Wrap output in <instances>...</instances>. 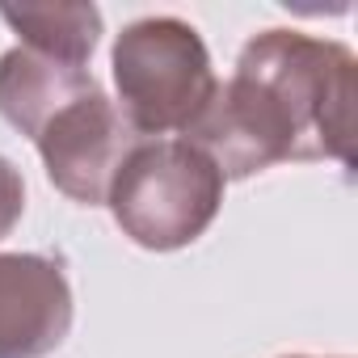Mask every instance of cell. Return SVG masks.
I'll return each instance as SVG.
<instances>
[{
    "label": "cell",
    "mask_w": 358,
    "mask_h": 358,
    "mask_svg": "<svg viewBox=\"0 0 358 358\" xmlns=\"http://www.w3.org/2000/svg\"><path fill=\"white\" fill-rule=\"evenodd\" d=\"M72 333V287L55 257L0 253V358H47Z\"/></svg>",
    "instance_id": "obj_5"
},
{
    "label": "cell",
    "mask_w": 358,
    "mask_h": 358,
    "mask_svg": "<svg viewBox=\"0 0 358 358\" xmlns=\"http://www.w3.org/2000/svg\"><path fill=\"white\" fill-rule=\"evenodd\" d=\"M106 207L139 249L173 253L194 245L215 224L224 207V173L182 135L139 139L114 177Z\"/></svg>",
    "instance_id": "obj_2"
},
{
    "label": "cell",
    "mask_w": 358,
    "mask_h": 358,
    "mask_svg": "<svg viewBox=\"0 0 358 358\" xmlns=\"http://www.w3.org/2000/svg\"><path fill=\"white\" fill-rule=\"evenodd\" d=\"M93 89L101 85L89 68H72L26 47H13L0 55V118L17 127L26 139H34L55 110H64L68 101Z\"/></svg>",
    "instance_id": "obj_6"
},
{
    "label": "cell",
    "mask_w": 358,
    "mask_h": 358,
    "mask_svg": "<svg viewBox=\"0 0 358 358\" xmlns=\"http://www.w3.org/2000/svg\"><path fill=\"white\" fill-rule=\"evenodd\" d=\"M354 101L358 59L345 43L303 30H262L182 139L215 160L224 182L287 160H337L350 169Z\"/></svg>",
    "instance_id": "obj_1"
},
{
    "label": "cell",
    "mask_w": 358,
    "mask_h": 358,
    "mask_svg": "<svg viewBox=\"0 0 358 358\" xmlns=\"http://www.w3.org/2000/svg\"><path fill=\"white\" fill-rule=\"evenodd\" d=\"M26 51H38L47 59L85 68L101 38V9L97 5H0Z\"/></svg>",
    "instance_id": "obj_7"
},
{
    "label": "cell",
    "mask_w": 358,
    "mask_h": 358,
    "mask_svg": "<svg viewBox=\"0 0 358 358\" xmlns=\"http://www.w3.org/2000/svg\"><path fill=\"white\" fill-rule=\"evenodd\" d=\"M47 164V177L59 194L85 207H106L110 186L139 143L122 110L106 97V89H93L64 110L47 118V127L30 139Z\"/></svg>",
    "instance_id": "obj_4"
},
{
    "label": "cell",
    "mask_w": 358,
    "mask_h": 358,
    "mask_svg": "<svg viewBox=\"0 0 358 358\" xmlns=\"http://www.w3.org/2000/svg\"><path fill=\"white\" fill-rule=\"evenodd\" d=\"M118 110L139 139H164L169 131L190 135L211 106L220 80L199 30L182 17H139L110 51Z\"/></svg>",
    "instance_id": "obj_3"
},
{
    "label": "cell",
    "mask_w": 358,
    "mask_h": 358,
    "mask_svg": "<svg viewBox=\"0 0 358 358\" xmlns=\"http://www.w3.org/2000/svg\"><path fill=\"white\" fill-rule=\"evenodd\" d=\"M291 358H308V354H291Z\"/></svg>",
    "instance_id": "obj_9"
},
{
    "label": "cell",
    "mask_w": 358,
    "mask_h": 358,
    "mask_svg": "<svg viewBox=\"0 0 358 358\" xmlns=\"http://www.w3.org/2000/svg\"><path fill=\"white\" fill-rule=\"evenodd\" d=\"M22 211H26V177L9 156H0V241L22 224Z\"/></svg>",
    "instance_id": "obj_8"
}]
</instances>
